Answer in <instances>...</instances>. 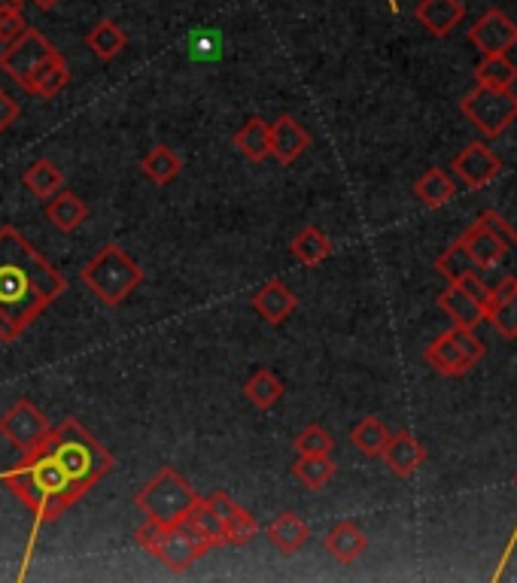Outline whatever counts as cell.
Listing matches in <instances>:
<instances>
[{"label": "cell", "mask_w": 517, "mask_h": 583, "mask_svg": "<svg viewBox=\"0 0 517 583\" xmlns=\"http://www.w3.org/2000/svg\"><path fill=\"white\" fill-rule=\"evenodd\" d=\"M67 292V277L15 225L0 229V340L13 343Z\"/></svg>", "instance_id": "cell-1"}, {"label": "cell", "mask_w": 517, "mask_h": 583, "mask_svg": "<svg viewBox=\"0 0 517 583\" xmlns=\"http://www.w3.org/2000/svg\"><path fill=\"white\" fill-rule=\"evenodd\" d=\"M7 489L13 492L34 517V526H31V538H28V550H25V569L31 556H34V544H38L43 526L62 520L67 510L74 508L80 501V492H76L71 480L64 477V471L59 468V462L52 459L46 447L31 453V456H22L19 465H13L10 471H3L0 477Z\"/></svg>", "instance_id": "cell-2"}, {"label": "cell", "mask_w": 517, "mask_h": 583, "mask_svg": "<svg viewBox=\"0 0 517 583\" xmlns=\"http://www.w3.org/2000/svg\"><path fill=\"white\" fill-rule=\"evenodd\" d=\"M46 453L59 462V468L80 492V498L86 496L92 486L101 484V477H107L116 465L110 449L104 447L98 437L74 416H67L62 425L52 428Z\"/></svg>", "instance_id": "cell-3"}, {"label": "cell", "mask_w": 517, "mask_h": 583, "mask_svg": "<svg viewBox=\"0 0 517 583\" xmlns=\"http://www.w3.org/2000/svg\"><path fill=\"white\" fill-rule=\"evenodd\" d=\"M456 246L463 250L468 265L475 267L478 274L505 271L503 277L517 279V231L496 210H484L460 234Z\"/></svg>", "instance_id": "cell-4"}, {"label": "cell", "mask_w": 517, "mask_h": 583, "mask_svg": "<svg viewBox=\"0 0 517 583\" xmlns=\"http://www.w3.org/2000/svg\"><path fill=\"white\" fill-rule=\"evenodd\" d=\"M198 498L201 496L189 486L183 474L177 471L173 465H165L147 486L137 489L135 508L144 513V520L156 522L161 529H171V526H180L189 517V510L196 508Z\"/></svg>", "instance_id": "cell-5"}, {"label": "cell", "mask_w": 517, "mask_h": 583, "mask_svg": "<svg viewBox=\"0 0 517 583\" xmlns=\"http://www.w3.org/2000/svg\"><path fill=\"white\" fill-rule=\"evenodd\" d=\"M80 279L104 307H119L144 283V267L119 243H107L92 262H86Z\"/></svg>", "instance_id": "cell-6"}, {"label": "cell", "mask_w": 517, "mask_h": 583, "mask_svg": "<svg viewBox=\"0 0 517 583\" xmlns=\"http://www.w3.org/2000/svg\"><path fill=\"white\" fill-rule=\"evenodd\" d=\"M460 113L466 116L484 137H499L517 121V95L511 88L475 85L463 100Z\"/></svg>", "instance_id": "cell-7"}, {"label": "cell", "mask_w": 517, "mask_h": 583, "mask_svg": "<svg viewBox=\"0 0 517 583\" xmlns=\"http://www.w3.org/2000/svg\"><path fill=\"white\" fill-rule=\"evenodd\" d=\"M484 356V343L472 328H447L423 350V359L435 374L466 377Z\"/></svg>", "instance_id": "cell-8"}, {"label": "cell", "mask_w": 517, "mask_h": 583, "mask_svg": "<svg viewBox=\"0 0 517 583\" xmlns=\"http://www.w3.org/2000/svg\"><path fill=\"white\" fill-rule=\"evenodd\" d=\"M135 541L147 550L149 556L159 559L165 569L173 571V574H183V571H189L196 565L198 559L204 556V553L192 544V538L183 532V526L161 529V526L147 520L135 532Z\"/></svg>", "instance_id": "cell-9"}, {"label": "cell", "mask_w": 517, "mask_h": 583, "mask_svg": "<svg viewBox=\"0 0 517 583\" xmlns=\"http://www.w3.org/2000/svg\"><path fill=\"white\" fill-rule=\"evenodd\" d=\"M0 435L7 437L22 456H31V453L46 447L52 425L34 401L19 399L10 411L0 416Z\"/></svg>", "instance_id": "cell-10"}, {"label": "cell", "mask_w": 517, "mask_h": 583, "mask_svg": "<svg viewBox=\"0 0 517 583\" xmlns=\"http://www.w3.org/2000/svg\"><path fill=\"white\" fill-rule=\"evenodd\" d=\"M52 52H55V46H52L46 36L40 34L38 28H25L15 40L3 43V52H0V71L7 73V76L22 88L28 76L38 71L40 61L50 59Z\"/></svg>", "instance_id": "cell-11"}, {"label": "cell", "mask_w": 517, "mask_h": 583, "mask_svg": "<svg viewBox=\"0 0 517 583\" xmlns=\"http://www.w3.org/2000/svg\"><path fill=\"white\" fill-rule=\"evenodd\" d=\"M468 43L478 49L481 59H487V55H508L517 43V22L508 19L503 10L490 7L478 22L468 28Z\"/></svg>", "instance_id": "cell-12"}, {"label": "cell", "mask_w": 517, "mask_h": 583, "mask_svg": "<svg viewBox=\"0 0 517 583\" xmlns=\"http://www.w3.org/2000/svg\"><path fill=\"white\" fill-rule=\"evenodd\" d=\"M460 180L466 182L468 189H484V186H490L499 173H503V158L493 152L490 146L481 144H468L460 156L454 158V165H451Z\"/></svg>", "instance_id": "cell-13"}, {"label": "cell", "mask_w": 517, "mask_h": 583, "mask_svg": "<svg viewBox=\"0 0 517 583\" xmlns=\"http://www.w3.org/2000/svg\"><path fill=\"white\" fill-rule=\"evenodd\" d=\"M210 508L217 510V517L222 520V526H225V538H229V544L241 547L246 544V541H253L258 534V522L253 513H246L238 501H234L225 489H213L208 498Z\"/></svg>", "instance_id": "cell-14"}, {"label": "cell", "mask_w": 517, "mask_h": 583, "mask_svg": "<svg viewBox=\"0 0 517 583\" xmlns=\"http://www.w3.org/2000/svg\"><path fill=\"white\" fill-rule=\"evenodd\" d=\"M250 307H253L268 326H284L286 319L298 310V298L284 279H272V283H265L262 289L253 292Z\"/></svg>", "instance_id": "cell-15"}, {"label": "cell", "mask_w": 517, "mask_h": 583, "mask_svg": "<svg viewBox=\"0 0 517 583\" xmlns=\"http://www.w3.org/2000/svg\"><path fill=\"white\" fill-rule=\"evenodd\" d=\"M381 459L383 465L390 468V474H395L399 480H408V477H414V474L423 468L426 447H423L411 432H395V435H390V441H387Z\"/></svg>", "instance_id": "cell-16"}, {"label": "cell", "mask_w": 517, "mask_h": 583, "mask_svg": "<svg viewBox=\"0 0 517 583\" xmlns=\"http://www.w3.org/2000/svg\"><path fill=\"white\" fill-rule=\"evenodd\" d=\"M484 322L496 328V335L505 340L517 338V279L503 277L493 283V298L484 307Z\"/></svg>", "instance_id": "cell-17"}, {"label": "cell", "mask_w": 517, "mask_h": 583, "mask_svg": "<svg viewBox=\"0 0 517 583\" xmlns=\"http://www.w3.org/2000/svg\"><path fill=\"white\" fill-rule=\"evenodd\" d=\"M310 134L296 116H277L272 121V156L281 165H296L298 158L308 152Z\"/></svg>", "instance_id": "cell-18"}, {"label": "cell", "mask_w": 517, "mask_h": 583, "mask_svg": "<svg viewBox=\"0 0 517 583\" xmlns=\"http://www.w3.org/2000/svg\"><path fill=\"white\" fill-rule=\"evenodd\" d=\"M180 526H183V532L192 538V544H196L201 553H208L213 547L229 544L225 526H222V520L217 517V510L210 508L204 498H198V505L189 510V517H186Z\"/></svg>", "instance_id": "cell-19"}, {"label": "cell", "mask_w": 517, "mask_h": 583, "mask_svg": "<svg viewBox=\"0 0 517 583\" xmlns=\"http://www.w3.org/2000/svg\"><path fill=\"white\" fill-rule=\"evenodd\" d=\"M414 19L432 36H447L466 19V3L463 0H420L414 7Z\"/></svg>", "instance_id": "cell-20"}, {"label": "cell", "mask_w": 517, "mask_h": 583, "mask_svg": "<svg viewBox=\"0 0 517 583\" xmlns=\"http://www.w3.org/2000/svg\"><path fill=\"white\" fill-rule=\"evenodd\" d=\"M71 83V67H67V61L64 55L55 49L50 59H43L38 64V71L31 73L22 85V92L34 97H55L59 92H64Z\"/></svg>", "instance_id": "cell-21"}, {"label": "cell", "mask_w": 517, "mask_h": 583, "mask_svg": "<svg viewBox=\"0 0 517 583\" xmlns=\"http://www.w3.org/2000/svg\"><path fill=\"white\" fill-rule=\"evenodd\" d=\"M323 547H326L329 556L338 559V562H345V565H350V562H357V559L369 550V538H366V532L359 529L357 522L341 520L335 522L333 529L326 532Z\"/></svg>", "instance_id": "cell-22"}, {"label": "cell", "mask_w": 517, "mask_h": 583, "mask_svg": "<svg viewBox=\"0 0 517 583\" xmlns=\"http://www.w3.org/2000/svg\"><path fill=\"white\" fill-rule=\"evenodd\" d=\"M232 144L250 165L265 161V158L272 156V121H265L262 116H250V119L234 131Z\"/></svg>", "instance_id": "cell-23"}, {"label": "cell", "mask_w": 517, "mask_h": 583, "mask_svg": "<svg viewBox=\"0 0 517 583\" xmlns=\"http://www.w3.org/2000/svg\"><path fill=\"white\" fill-rule=\"evenodd\" d=\"M439 307L442 314L454 322L456 328H475L484 322V304L475 301L466 289H460L456 283H447V289L439 295Z\"/></svg>", "instance_id": "cell-24"}, {"label": "cell", "mask_w": 517, "mask_h": 583, "mask_svg": "<svg viewBox=\"0 0 517 583\" xmlns=\"http://www.w3.org/2000/svg\"><path fill=\"white\" fill-rule=\"evenodd\" d=\"M268 541H272L284 556H296L302 547L308 544L310 529L308 522L298 517L296 510H284V513H277L272 522H268Z\"/></svg>", "instance_id": "cell-25"}, {"label": "cell", "mask_w": 517, "mask_h": 583, "mask_svg": "<svg viewBox=\"0 0 517 583\" xmlns=\"http://www.w3.org/2000/svg\"><path fill=\"white\" fill-rule=\"evenodd\" d=\"M43 216L50 219L52 225H55L59 231L71 234V231L80 229V225L88 219V204L76 192L62 189V192H55L50 201H46V206H43Z\"/></svg>", "instance_id": "cell-26"}, {"label": "cell", "mask_w": 517, "mask_h": 583, "mask_svg": "<svg viewBox=\"0 0 517 583\" xmlns=\"http://www.w3.org/2000/svg\"><path fill=\"white\" fill-rule=\"evenodd\" d=\"M333 241H329V234H326L320 225H305V229L293 237V243H289L293 258L302 262L305 267H317L320 262H326V258L333 255Z\"/></svg>", "instance_id": "cell-27"}, {"label": "cell", "mask_w": 517, "mask_h": 583, "mask_svg": "<svg viewBox=\"0 0 517 583\" xmlns=\"http://www.w3.org/2000/svg\"><path fill=\"white\" fill-rule=\"evenodd\" d=\"M414 194H418L423 206L442 210L444 204H451L456 198V182L444 168H430L423 170V177L414 182Z\"/></svg>", "instance_id": "cell-28"}, {"label": "cell", "mask_w": 517, "mask_h": 583, "mask_svg": "<svg viewBox=\"0 0 517 583\" xmlns=\"http://www.w3.org/2000/svg\"><path fill=\"white\" fill-rule=\"evenodd\" d=\"M86 46L92 49V55L98 61H113L119 59L128 46V34H125L119 22H113V19H101L92 31L86 34Z\"/></svg>", "instance_id": "cell-29"}, {"label": "cell", "mask_w": 517, "mask_h": 583, "mask_svg": "<svg viewBox=\"0 0 517 583\" xmlns=\"http://www.w3.org/2000/svg\"><path fill=\"white\" fill-rule=\"evenodd\" d=\"M140 170L156 186H171L183 173V158L173 152L171 146H152L147 156L140 158Z\"/></svg>", "instance_id": "cell-30"}, {"label": "cell", "mask_w": 517, "mask_h": 583, "mask_svg": "<svg viewBox=\"0 0 517 583\" xmlns=\"http://www.w3.org/2000/svg\"><path fill=\"white\" fill-rule=\"evenodd\" d=\"M284 380L277 374H272L268 368H256L250 380L244 383V399L258 407V411H272L277 401L284 399Z\"/></svg>", "instance_id": "cell-31"}, {"label": "cell", "mask_w": 517, "mask_h": 583, "mask_svg": "<svg viewBox=\"0 0 517 583\" xmlns=\"http://www.w3.org/2000/svg\"><path fill=\"white\" fill-rule=\"evenodd\" d=\"M22 182H25V189L34 194V198L50 201L52 194L64 189V173L52 165L50 158H38V161L22 173Z\"/></svg>", "instance_id": "cell-32"}, {"label": "cell", "mask_w": 517, "mask_h": 583, "mask_svg": "<svg viewBox=\"0 0 517 583\" xmlns=\"http://www.w3.org/2000/svg\"><path fill=\"white\" fill-rule=\"evenodd\" d=\"M387 441H390V428H387L378 416H362V420L350 428V444H354L362 456H369V459H378V456H381Z\"/></svg>", "instance_id": "cell-33"}, {"label": "cell", "mask_w": 517, "mask_h": 583, "mask_svg": "<svg viewBox=\"0 0 517 583\" xmlns=\"http://www.w3.org/2000/svg\"><path fill=\"white\" fill-rule=\"evenodd\" d=\"M293 477H296L298 484L314 489V492H320L323 486L335 477L333 456H302L298 453L296 462H293Z\"/></svg>", "instance_id": "cell-34"}, {"label": "cell", "mask_w": 517, "mask_h": 583, "mask_svg": "<svg viewBox=\"0 0 517 583\" xmlns=\"http://www.w3.org/2000/svg\"><path fill=\"white\" fill-rule=\"evenodd\" d=\"M475 83L493 85V88H511L517 83V67L508 61V55H487L475 67Z\"/></svg>", "instance_id": "cell-35"}, {"label": "cell", "mask_w": 517, "mask_h": 583, "mask_svg": "<svg viewBox=\"0 0 517 583\" xmlns=\"http://www.w3.org/2000/svg\"><path fill=\"white\" fill-rule=\"evenodd\" d=\"M293 447L302 456H333L335 449V437L323 428L320 423H308L293 441Z\"/></svg>", "instance_id": "cell-36"}, {"label": "cell", "mask_w": 517, "mask_h": 583, "mask_svg": "<svg viewBox=\"0 0 517 583\" xmlns=\"http://www.w3.org/2000/svg\"><path fill=\"white\" fill-rule=\"evenodd\" d=\"M28 28L25 15H22V7H15V10L0 12V43H10L15 36L22 34Z\"/></svg>", "instance_id": "cell-37"}, {"label": "cell", "mask_w": 517, "mask_h": 583, "mask_svg": "<svg viewBox=\"0 0 517 583\" xmlns=\"http://www.w3.org/2000/svg\"><path fill=\"white\" fill-rule=\"evenodd\" d=\"M19 113H22L19 100H13V95H7V92L0 88V134L7 131V128L19 119Z\"/></svg>", "instance_id": "cell-38"}, {"label": "cell", "mask_w": 517, "mask_h": 583, "mask_svg": "<svg viewBox=\"0 0 517 583\" xmlns=\"http://www.w3.org/2000/svg\"><path fill=\"white\" fill-rule=\"evenodd\" d=\"M31 3H34V7H38L40 12H50V10H55V7H59L62 0H31Z\"/></svg>", "instance_id": "cell-39"}, {"label": "cell", "mask_w": 517, "mask_h": 583, "mask_svg": "<svg viewBox=\"0 0 517 583\" xmlns=\"http://www.w3.org/2000/svg\"><path fill=\"white\" fill-rule=\"evenodd\" d=\"M15 7H22V0H0V12L15 10Z\"/></svg>", "instance_id": "cell-40"}, {"label": "cell", "mask_w": 517, "mask_h": 583, "mask_svg": "<svg viewBox=\"0 0 517 583\" xmlns=\"http://www.w3.org/2000/svg\"><path fill=\"white\" fill-rule=\"evenodd\" d=\"M390 7H393V12H395V0H390Z\"/></svg>", "instance_id": "cell-41"}, {"label": "cell", "mask_w": 517, "mask_h": 583, "mask_svg": "<svg viewBox=\"0 0 517 583\" xmlns=\"http://www.w3.org/2000/svg\"><path fill=\"white\" fill-rule=\"evenodd\" d=\"M515 484H517V474H515Z\"/></svg>", "instance_id": "cell-42"}]
</instances>
